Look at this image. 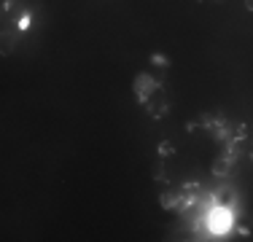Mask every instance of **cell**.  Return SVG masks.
Here are the masks:
<instances>
[{"instance_id":"cell-1","label":"cell","mask_w":253,"mask_h":242,"mask_svg":"<svg viewBox=\"0 0 253 242\" xmlns=\"http://www.w3.org/2000/svg\"><path fill=\"white\" fill-rule=\"evenodd\" d=\"M154 92H156V81L148 76V73H140V76L135 78V97L140 102H148Z\"/></svg>"},{"instance_id":"cell-2","label":"cell","mask_w":253,"mask_h":242,"mask_svg":"<svg viewBox=\"0 0 253 242\" xmlns=\"http://www.w3.org/2000/svg\"><path fill=\"white\" fill-rule=\"evenodd\" d=\"M210 229H213L215 234H224L229 226H232V215H229V207H218V204H215V210L213 213H210Z\"/></svg>"},{"instance_id":"cell-3","label":"cell","mask_w":253,"mask_h":242,"mask_svg":"<svg viewBox=\"0 0 253 242\" xmlns=\"http://www.w3.org/2000/svg\"><path fill=\"white\" fill-rule=\"evenodd\" d=\"M16 43H19V33H16V30H3V33H0V54H3V57L14 54Z\"/></svg>"},{"instance_id":"cell-4","label":"cell","mask_w":253,"mask_h":242,"mask_svg":"<svg viewBox=\"0 0 253 242\" xmlns=\"http://www.w3.org/2000/svg\"><path fill=\"white\" fill-rule=\"evenodd\" d=\"M213 202L218 204V207H232L234 202H237V194H234L232 189H221L213 194Z\"/></svg>"},{"instance_id":"cell-5","label":"cell","mask_w":253,"mask_h":242,"mask_svg":"<svg viewBox=\"0 0 253 242\" xmlns=\"http://www.w3.org/2000/svg\"><path fill=\"white\" fill-rule=\"evenodd\" d=\"M3 11L16 22L22 14H25V5H22V0H5V3H3Z\"/></svg>"},{"instance_id":"cell-6","label":"cell","mask_w":253,"mask_h":242,"mask_svg":"<svg viewBox=\"0 0 253 242\" xmlns=\"http://www.w3.org/2000/svg\"><path fill=\"white\" fill-rule=\"evenodd\" d=\"M232 161H234V159H229V156H221V159H215V161H213V175H221V178H224V175H229V169H232Z\"/></svg>"},{"instance_id":"cell-7","label":"cell","mask_w":253,"mask_h":242,"mask_svg":"<svg viewBox=\"0 0 253 242\" xmlns=\"http://www.w3.org/2000/svg\"><path fill=\"white\" fill-rule=\"evenodd\" d=\"M162 207H165V210L178 207V191H167V194H162Z\"/></svg>"},{"instance_id":"cell-8","label":"cell","mask_w":253,"mask_h":242,"mask_svg":"<svg viewBox=\"0 0 253 242\" xmlns=\"http://www.w3.org/2000/svg\"><path fill=\"white\" fill-rule=\"evenodd\" d=\"M148 105H151L148 111H151V116H154V119H162V116H167V108H170L165 100H162V102H156V105H154V102H148Z\"/></svg>"},{"instance_id":"cell-9","label":"cell","mask_w":253,"mask_h":242,"mask_svg":"<svg viewBox=\"0 0 253 242\" xmlns=\"http://www.w3.org/2000/svg\"><path fill=\"white\" fill-rule=\"evenodd\" d=\"M172 154H175V145H172L170 140H162L159 143V156H162V159H167V156H172Z\"/></svg>"},{"instance_id":"cell-10","label":"cell","mask_w":253,"mask_h":242,"mask_svg":"<svg viewBox=\"0 0 253 242\" xmlns=\"http://www.w3.org/2000/svg\"><path fill=\"white\" fill-rule=\"evenodd\" d=\"M30 22H33V19H30V14H22L19 19H16V30H27Z\"/></svg>"},{"instance_id":"cell-11","label":"cell","mask_w":253,"mask_h":242,"mask_svg":"<svg viewBox=\"0 0 253 242\" xmlns=\"http://www.w3.org/2000/svg\"><path fill=\"white\" fill-rule=\"evenodd\" d=\"M154 178H156V180H167V175H165V164H162V161H156V167H154Z\"/></svg>"},{"instance_id":"cell-12","label":"cell","mask_w":253,"mask_h":242,"mask_svg":"<svg viewBox=\"0 0 253 242\" xmlns=\"http://www.w3.org/2000/svg\"><path fill=\"white\" fill-rule=\"evenodd\" d=\"M151 62H156L159 68H167V57H162V54H154V57H151Z\"/></svg>"},{"instance_id":"cell-13","label":"cell","mask_w":253,"mask_h":242,"mask_svg":"<svg viewBox=\"0 0 253 242\" xmlns=\"http://www.w3.org/2000/svg\"><path fill=\"white\" fill-rule=\"evenodd\" d=\"M0 11H3V5H0Z\"/></svg>"}]
</instances>
